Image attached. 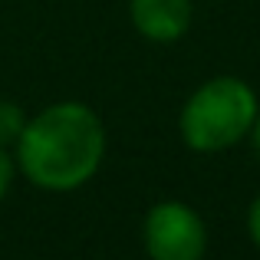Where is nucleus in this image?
<instances>
[{"mask_svg":"<svg viewBox=\"0 0 260 260\" xmlns=\"http://www.w3.org/2000/svg\"><path fill=\"white\" fill-rule=\"evenodd\" d=\"M257 92L237 76H214L184 99L178 132L191 152L217 155L250 135L257 119Z\"/></svg>","mask_w":260,"mask_h":260,"instance_id":"f03ea898","label":"nucleus"},{"mask_svg":"<svg viewBox=\"0 0 260 260\" xmlns=\"http://www.w3.org/2000/svg\"><path fill=\"white\" fill-rule=\"evenodd\" d=\"M26 119H30V115H26L13 99H0V148H10L13 152V145H17Z\"/></svg>","mask_w":260,"mask_h":260,"instance_id":"39448f33","label":"nucleus"},{"mask_svg":"<svg viewBox=\"0 0 260 260\" xmlns=\"http://www.w3.org/2000/svg\"><path fill=\"white\" fill-rule=\"evenodd\" d=\"M194 7L191 0H128L132 26L152 43H175L188 33Z\"/></svg>","mask_w":260,"mask_h":260,"instance_id":"20e7f679","label":"nucleus"},{"mask_svg":"<svg viewBox=\"0 0 260 260\" xmlns=\"http://www.w3.org/2000/svg\"><path fill=\"white\" fill-rule=\"evenodd\" d=\"M247 234H250V241H254L257 250H260V194L250 201V208H247Z\"/></svg>","mask_w":260,"mask_h":260,"instance_id":"0eeeda50","label":"nucleus"},{"mask_svg":"<svg viewBox=\"0 0 260 260\" xmlns=\"http://www.w3.org/2000/svg\"><path fill=\"white\" fill-rule=\"evenodd\" d=\"M250 142H254V155L260 158V109H257V119L250 125Z\"/></svg>","mask_w":260,"mask_h":260,"instance_id":"6e6552de","label":"nucleus"},{"mask_svg":"<svg viewBox=\"0 0 260 260\" xmlns=\"http://www.w3.org/2000/svg\"><path fill=\"white\" fill-rule=\"evenodd\" d=\"M17 172L40 191L66 194L89 184L106 158V125L86 102L63 99L30 115L13 145Z\"/></svg>","mask_w":260,"mask_h":260,"instance_id":"f257e3e1","label":"nucleus"},{"mask_svg":"<svg viewBox=\"0 0 260 260\" xmlns=\"http://www.w3.org/2000/svg\"><path fill=\"white\" fill-rule=\"evenodd\" d=\"M142 247L148 260H204L208 228L204 217L184 201H158L142 221Z\"/></svg>","mask_w":260,"mask_h":260,"instance_id":"7ed1b4c3","label":"nucleus"},{"mask_svg":"<svg viewBox=\"0 0 260 260\" xmlns=\"http://www.w3.org/2000/svg\"><path fill=\"white\" fill-rule=\"evenodd\" d=\"M13 178H17V158H13L10 148H0V201L7 198Z\"/></svg>","mask_w":260,"mask_h":260,"instance_id":"423d86ee","label":"nucleus"}]
</instances>
